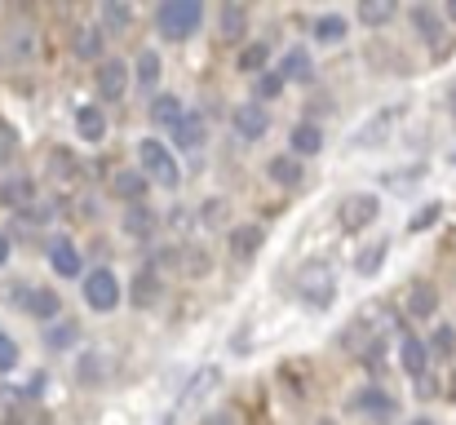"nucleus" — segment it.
I'll return each instance as SVG.
<instances>
[{
  "label": "nucleus",
  "instance_id": "nucleus-7",
  "mask_svg": "<svg viewBox=\"0 0 456 425\" xmlns=\"http://www.w3.org/2000/svg\"><path fill=\"white\" fill-rule=\"evenodd\" d=\"M94 85H98V98H102V102H120V98L129 94V62L102 58L98 71H94Z\"/></svg>",
  "mask_w": 456,
  "mask_h": 425
},
{
  "label": "nucleus",
  "instance_id": "nucleus-43",
  "mask_svg": "<svg viewBox=\"0 0 456 425\" xmlns=\"http://www.w3.org/2000/svg\"><path fill=\"white\" fill-rule=\"evenodd\" d=\"M13 151H18V142H13V129L0 120V164H9L13 159Z\"/></svg>",
  "mask_w": 456,
  "mask_h": 425
},
{
  "label": "nucleus",
  "instance_id": "nucleus-40",
  "mask_svg": "<svg viewBox=\"0 0 456 425\" xmlns=\"http://www.w3.org/2000/svg\"><path fill=\"white\" fill-rule=\"evenodd\" d=\"M177 257H182V271H186V275H204V271H208V257H204L200 249H177Z\"/></svg>",
  "mask_w": 456,
  "mask_h": 425
},
{
  "label": "nucleus",
  "instance_id": "nucleus-8",
  "mask_svg": "<svg viewBox=\"0 0 456 425\" xmlns=\"http://www.w3.org/2000/svg\"><path fill=\"white\" fill-rule=\"evenodd\" d=\"M231 129H235L244 142L266 138V129H271V111H266L262 102H240V107L231 111Z\"/></svg>",
  "mask_w": 456,
  "mask_h": 425
},
{
  "label": "nucleus",
  "instance_id": "nucleus-46",
  "mask_svg": "<svg viewBox=\"0 0 456 425\" xmlns=\"http://www.w3.org/2000/svg\"><path fill=\"white\" fill-rule=\"evenodd\" d=\"M9 253H13V249H9V235H4V231H0V266H4V262H9Z\"/></svg>",
  "mask_w": 456,
  "mask_h": 425
},
{
  "label": "nucleus",
  "instance_id": "nucleus-45",
  "mask_svg": "<svg viewBox=\"0 0 456 425\" xmlns=\"http://www.w3.org/2000/svg\"><path fill=\"white\" fill-rule=\"evenodd\" d=\"M200 425H235V417L231 413H213V417H204Z\"/></svg>",
  "mask_w": 456,
  "mask_h": 425
},
{
  "label": "nucleus",
  "instance_id": "nucleus-50",
  "mask_svg": "<svg viewBox=\"0 0 456 425\" xmlns=\"http://www.w3.org/2000/svg\"><path fill=\"white\" fill-rule=\"evenodd\" d=\"M319 425H337V421H319Z\"/></svg>",
  "mask_w": 456,
  "mask_h": 425
},
{
  "label": "nucleus",
  "instance_id": "nucleus-38",
  "mask_svg": "<svg viewBox=\"0 0 456 425\" xmlns=\"http://www.w3.org/2000/svg\"><path fill=\"white\" fill-rule=\"evenodd\" d=\"M439 213H444V204H439V200H430V204H426L417 217H408V235H421V231H430V226L439 222Z\"/></svg>",
  "mask_w": 456,
  "mask_h": 425
},
{
  "label": "nucleus",
  "instance_id": "nucleus-28",
  "mask_svg": "<svg viewBox=\"0 0 456 425\" xmlns=\"http://www.w3.org/2000/svg\"><path fill=\"white\" fill-rule=\"evenodd\" d=\"M80 341V328L71 323V319H53V323H45V346L49 350H71Z\"/></svg>",
  "mask_w": 456,
  "mask_h": 425
},
{
  "label": "nucleus",
  "instance_id": "nucleus-15",
  "mask_svg": "<svg viewBox=\"0 0 456 425\" xmlns=\"http://www.w3.org/2000/svg\"><path fill=\"white\" fill-rule=\"evenodd\" d=\"M147 186H151V182H147L138 168H120V173H111V195L125 200V204H142Z\"/></svg>",
  "mask_w": 456,
  "mask_h": 425
},
{
  "label": "nucleus",
  "instance_id": "nucleus-5",
  "mask_svg": "<svg viewBox=\"0 0 456 425\" xmlns=\"http://www.w3.org/2000/svg\"><path fill=\"white\" fill-rule=\"evenodd\" d=\"M377 217H381V200H377L372 191H354V195H346V200L337 204V226H341L346 235L368 231Z\"/></svg>",
  "mask_w": 456,
  "mask_h": 425
},
{
  "label": "nucleus",
  "instance_id": "nucleus-18",
  "mask_svg": "<svg viewBox=\"0 0 456 425\" xmlns=\"http://www.w3.org/2000/svg\"><path fill=\"white\" fill-rule=\"evenodd\" d=\"M408 22H412V31H417L426 45H439V36H444V18H439V9H430V4H412Z\"/></svg>",
  "mask_w": 456,
  "mask_h": 425
},
{
  "label": "nucleus",
  "instance_id": "nucleus-44",
  "mask_svg": "<svg viewBox=\"0 0 456 425\" xmlns=\"http://www.w3.org/2000/svg\"><path fill=\"white\" fill-rule=\"evenodd\" d=\"M4 425H31L27 421V413L18 408V395H13V399H9V408H4Z\"/></svg>",
  "mask_w": 456,
  "mask_h": 425
},
{
  "label": "nucleus",
  "instance_id": "nucleus-26",
  "mask_svg": "<svg viewBox=\"0 0 456 425\" xmlns=\"http://www.w3.org/2000/svg\"><path fill=\"white\" fill-rule=\"evenodd\" d=\"M386 253H390V244H386V240H377V244H363V249L354 253V271H359L363 280H372V275L386 266Z\"/></svg>",
  "mask_w": 456,
  "mask_h": 425
},
{
  "label": "nucleus",
  "instance_id": "nucleus-42",
  "mask_svg": "<svg viewBox=\"0 0 456 425\" xmlns=\"http://www.w3.org/2000/svg\"><path fill=\"white\" fill-rule=\"evenodd\" d=\"M280 94H284V76H280V71L257 76V98H280Z\"/></svg>",
  "mask_w": 456,
  "mask_h": 425
},
{
  "label": "nucleus",
  "instance_id": "nucleus-33",
  "mask_svg": "<svg viewBox=\"0 0 456 425\" xmlns=\"http://www.w3.org/2000/svg\"><path fill=\"white\" fill-rule=\"evenodd\" d=\"M134 80H138L142 89H155V80H159V53H155V49H142V53H138Z\"/></svg>",
  "mask_w": 456,
  "mask_h": 425
},
{
  "label": "nucleus",
  "instance_id": "nucleus-30",
  "mask_svg": "<svg viewBox=\"0 0 456 425\" xmlns=\"http://www.w3.org/2000/svg\"><path fill=\"white\" fill-rule=\"evenodd\" d=\"M102 40H107V36H102L98 27H80V31H76V40H71V49H76V58L98 62V58H102Z\"/></svg>",
  "mask_w": 456,
  "mask_h": 425
},
{
  "label": "nucleus",
  "instance_id": "nucleus-27",
  "mask_svg": "<svg viewBox=\"0 0 456 425\" xmlns=\"http://www.w3.org/2000/svg\"><path fill=\"white\" fill-rule=\"evenodd\" d=\"M182 116H186V111H182V98H177V94H159V98H151V120L159 129H177Z\"/></svg>",
  "mask_w": 456,
  "mask_h": 425
},
{
  "label": "nucleus",
  "instance_id": "nucleus-20",
  "mask_svg": "<svg viewBox=\"0 0 456 425\" xmlns=\"http://www.w3.org/2000/svg\"><path fill=\"white\" fill-rule=\"evenodd\" d=\"M76 134H80V142H102L107 138V116H102V107H94V102L76 107Z\"/></svg>",
  "mask_w": 456,
  "mask_h": 425
},
{
  "label": "nucleus",
  "instance_id": "nucleus-36",
  "mask_svg": "<svg viewBox=\"0 0 456 425\" xmlns=\"http://www.w3.org/2000/svg\"><path fill=\"white\" fill-rule=\"evenodd\" d=\"M76 377H80V386H94V381H102L107 377V359L94 350V355H80V368H76Z\"/></svg>",
  "mask_w": 456,
  "mask_h": 425
},
{
  "label": "nucleus",
  "instance_id": "nucleus-24",
  "mask_svg": "<svg viewBox=\"0 0 456 425\" xmlns=\"http://www.w3.org/2000/svg\"><path fill=\"white\" fill-rule=\"evenodd\" d=\"M235 67H240L244 76H257V71H266V67H271V45H266V40H253V45H244V49H240V58H235Z\"/></svg>",
  "mask_w": 456,
  "mask_h": 425
},
{
  "label": "nucleus",
  "instance_id": "nucleus-12",
  "mask_svg": "<svg viewBox=\"0 0 456 425\" xmlns=\"http://www.w3.org/2000/svg\"><path fill=\"white\" fill-rule=\"evenodd\" d=\"M49 266H53V275H62V280H80V275H85L80 249H76L71 240H53V244H49Z\"/></svg>",
  "mask_w": 456,
  "mask_h": 425
},
{
  "label": "nucleus",
  "instance_id": "nucleus-48",
  "mask_svg": "<svg viewBox=\"0 0 456 425\" xmlns=\"http://www.w3.org/2000/svg\"><path fill=\"white\" fill-rule=\"evenodd\" d=\"M159 425H173V417H164V421H159Z\"/></svg>",
  "mask_w": 456,
  "mask_h": 425
},
{
  "label": "nucleus",
  "instance_id": "nucleus-4",
  "mask_svg": "<svg viewBox=\"0 0 456 425\" xmlns=\"http://www.w3.org/2000/svg\"><path fill=\"white\" fill-rule=\"evenodd\" d=\"M80 292H85V306L98 310V315H111V310L120 306V297H125V288H120L111 266H94V271L85 275V283H80Z\"/></svg>",
  "mask_w": 456,
  "mask_h": 425
},
{
  "label": "nucleus",
  "instance_id": "nucleus-10",
  "mask_svg": "<svg viewBox=\"0 0 456 425\" xmlns=\"http://www.w3.org/2000/svg\"><path fill=\"white\" fill-rule=\"evenodd\" d=\"M399 368H403L412 381H421V377H426L430 355H426V341H421L417 332H403V337H399Z\"/></svg>",
  "mask_w": 456,
  "mask_h": 425
},
{
  "label": "nucleus",
  "instance_id": "nucleus-17",
  "mask_svg": "<svg viewBox=\"0 0 456 425\" xmlns=\"http://www.w3.org/2000/svg\"><path fill=\"white\" fill-rule=\"evenodd\" d=\"M155 231H159V213L147 208V204H129V213H125V235H129V240H151Z\"/></svg>",
  "mask_w": 456,
  "mask_h": 425
},
{
  "label": "nucleus",
  "instance_id": "nucleus-2",
  "mask_svg": "<svg viewBox=\"0 0 456 425\" xmlns=\"http://www.w3.org/2000/svg\"><path fill=\"white\" fill-rule=\"evenodd\" d=\"M200 22H204V4L200 0H164L155 9V27H159L164 40H186V36L200 31Z\"/></svg>",
  "mask_w": 456,
  "mask_h": 425
},
{
  "label": "nucleus",
  "instance_id": "nucleus-34",
  "mask_svg": "<svg viewBox=\"0 0 456 425\" xmlns=\"http://www.w3.org/2000/svg\"><path fill=\"white\" fill-rule=\"evenodd\" d=\"M244 27H248V9H244V4H226V9H222V36H226V40H240Z\"/></svg>",
  "mask_w": 456,
  "mask_h": 425
},
{
  "label": "nucleus",
  "instance_id": "nucleus-11",
  "mask_svg": "<svg viewBox=\"0 0 456 425\" xmlns=\"http://www.w3.org/2000/svg\"><path fill=\"white\" fill-rule=\"evenodd\" d=\"M134 27V4L125 0H102L98 4V31L102 36H125Z\"/></svg>",
  "mask_w": 456,
  "mask_h": 425
},
{
  "label": "nucleus",
  "instance_id": "nucleus-49",
  "mask_svg": "<svg viewBox=\"0 0 456 425\" xmlns=\"http://www.w3.org/2000/svg\"><path fill=\"white\" fill-rule=\"evenodd\" d=\"M412 425H435V421H412Z\"/></svg>",
  "mask_w": 456,
  "mask_h": 425
},
{
  "label": "nucleus",
  "instance_id": "nucleus-41",
  "mask_svg": "<svg viewBox=\"0 0 456 425\" xmlns=\"http://www.w3.org/2000/svg\"><path fill=\"white\" fill-rule=\"evenodd\" d=\"M18 368V341L0 328V372H13Z\"/></svg>",
  "mask_w": 456,
  "mask_h": 425
},
{
  "label": "nucleus",
  "instance_id": "nucleus-16",
  "mask_svg": "<svg viewBox=\"0 0 456 425\" xmlns=\"http://www.w3.org/2000/svg\"><path fill=\"white\" fill-rule=\"evenodd\" d=\"M435 310H439V288L430 280H417L408 288V315L412 319H435Z\"/></svg>",
  "mask_w": 456,
  "mask_h": 425
},
{
  "label": "nucleus",
  "instance_id": "nucleus-13",
  "mask_svg": "<svg viewBox=\"0 0 456 425\" xmlns=\"http://www.w3.org/2000/svg\"><path fill=\"white\" fill-rule=\"evenodd\" d=\"M262 244H266V231H262L257 222H240V226H231V257L248 262V257H257Z\"/></svg>",
  "mask_w": 456,
  "mask_h": 425
},
{
  "label": "nucleus",
  "instance_id": "nucleus-25",
  "mask_svg": "<svg viewBox=\"0 0 456 425\" xmlns=\"http://www.w3.org/2000/svg\"><path fill=\"white\" fill-rule=\"evenodd\" d=\"M266 177L280 182V186H297V182H302V159H293V155H271V159H266Z\"/></svg>",
  "mask_w": 456,
  "mask_h": 425
},
{
  "label": "nucleus",
  "instance_id": "nucleus-29",
  "mask_svg": "<svg viewBox=\"0 0 456 425\" xmlns=\"http://www.w3.org/2000/svg\"><path fill=\"white\" fill-rule=\"evenodd\" d=\"M173 142H177V151H200L204 146V120L200 116H182L177 129H173Z\"/></svg>",
  "mask_w": 456,
  "mask_h": 425
},
{
  "label": "nucleus",
  "instance_id": "nucleus-31",
  "mask_svg": "<svg viewBox=\"0 0 456 425\" xmlns=\"http://www.w3.org/2000/svg\"><path fill=\"white\" fill-rule=\"evenodd\" d=\"M354 408H359V413H368V417H390V413H395V399H390L386 390L368 386V390L354 399Z\"/></svg>",
  "mask_w": 456,
  "mask_h": 425
},
{
  "label": "nucleus",
  "instance_id": "nucleus-19",
  "mask_svg": "<svg viewBox=\"0 0 456 425\" xmlns=\"http://www.w3.org/2000/svg\"><path fill=\"white\" fill-rule=\"evenodd\" d=\"M0 200H4L13 213H22V208L36 204V182H31V177H4V182H0Z\"/></svg>",
  "mask_w": 456,
  "mask_h": 425
},
{
  "label": "nucleus",
  "instance_id": "nucleus-37",
  "mask_svg": "<svg viewBox=\"0 0 456 425\" xmlns=\"http://www.w3.org/2000/svg\"><path fill=\"white\" fill-rule=\"evenodd\" d=\"M426 355H456V328H448V323H439L435 328V337H430V346H426Z\"/></svg>",
  "mask_w": 456,
  "mask_h": 425
},
{
  "label": "nucleus",
  "instance_id": "nucleus-1",
  "mask_svg": "<svg viewBox=\"0 0 456 425\" xmlns=\"http://www.w3.org/2000/svg\"><path fill=\"white\" fill-rule=\"evenodd\" d=\"M138 159H142V177L155 182V186H164V191H177L182 186V164H177V155L164 146L159 138H142L138 142Z\"/></svg>",
  "mask_w": 456,
  "mask_h": 425
},
{
  "label": "nucleus",
  "instance_id": "nucleus-21",
  "mask_svg": "<svg viewBox=\"0 0 456 425\" xmlns=\"http://www.w3.org/2000/svg\"><path fill=\"white\" fill-rule=\"evenodd\" d=\"M275 71L284 76V85H289V80H310L314 58H310V49H305V45H293V49L280 58V67H275Z\"/></svg>",
  "mask_w": 456,
  "mask_h": 425
},
{
  "label": "nucleus",
  "instance_id": "nucleus-14",
  "mask_svg": "<svg viewBox=\"0 0 456 425\" xmlns=\"http://www.w3.org/2000/svg\"><path fill=\"white\" fill-rule=\"evenodd\" d=\"M217 386H222V368H217V364L200 368V372L186 381V390H182V408H195V404H204V399H208Z\"/></svg>",
  "mask_w": 456,
  "mask_h": 425
},
{
  "label": "nucleus",
  "instance_id": "nucleus-3",
  "mask_svg": "<svg viewBox=\"0 0 456 425\" xmlns=\"http://www.w3.org/2000/svg\"><path fill=\"white\" fill-rule=\"evenodd\" d=\"M297 297L310 310H328L332 297H337V271L328 262H305L297 271Z\"/></svg>",
  "mask_w": 456,
  "mask_h": 425
},
{
  "label": "nucleus",
  "instance_id": "nucleus-9",
  "mask_svg": "<svg viewBox=\"0 0 456 425\" xmlns=\"http://www.w3.org/2000/svg\"><path fill=\"white\" fill-rule=\"evenodd\" d=\"M159 297H164V280H159V271H155V266H142V271L129 280V306L151 310Z\"/></svg>",
  "mask_w": 456,
  "mask_h": 425
},
{
  "label": "nucleus",
  "instance_id": "nucleus-32",
  "mask_svg": "<svg viewBox=\"0 0 456 425\" xmlns=\"http://www.w3.org/2000/svg\"><path fill=\"white\" fill-rule=\"evenodd\" d=\"M395 13H399L395 0H363V4H359V18H363L368 27H386Z\"/></svg>",
  "mask_w": 456,
  "mask_h": 425
},
{
  "label": "nucleus",
  "instance_id": "nucleus-22",
  "mask_svg": "<svg viewBox=\"0 0 456 425\" xmlns=\"http://www.w3.org/2000/svg\"><path fill=\"white\" fill-rule=\"evenodd\" d=\"M346 31H350L346 13H319V18L310 22V36H314L319 45H341V40H346Z\"/></svg>",
  "mask_w": 456,
  "mask_h": 425
},
{
  "label": "nucleus",
  "instance_id": "nucleus-47",
  "mask_svg": "<svg viewBox=\"0 0 456 425\" xmlns=\"http://www.w3.org/2000/svg\"><path fill=\"white\" fill-rule=\"evenodd\" d=\"M439 18H444V22H456V0H448V4H444V13H439Z\"/></svg>",
  "mask_w": 456,
  "mask_h": 425
},
{
  "label": "nucleus",
  "instance_id": "nucleus-39",
  "mask_svg": "<svg viewBox=\"0 0 456 425\" xmlns=\"http://www.w3.org/2000/svg\"><path fill=\"white\" fill-rule=\"evenodd\" d=\"M200 222H204V226H222V222H226V200H222V195L204 200V204H200Z\"/></svg>",
  "mask_w": 456,
  "mask_h": 425
},
{
  "label": "nucleus",
  "instance_id": "nucleus-23",
  "mask_svg": "<svg viewBox=\"0 0 456 425\" xmlns=\"http://www.w3.org/2000/svg\"><path fill=\"white\" fill-rule=\"evenodd\" d=\"M289 155L293 159H302V155H319L323 151V134H319V125H310V120H302V125H293V134H289Z\"/></svg>",
  "mask_w": 456,
  "mask_h": 425
},
{
  "label": "nucleus",
  "instance_id": "nucleus-35",
  "mask_svg": "<svg viewBox=\"0 0 456 425\" xmlns=\"http://www.w3.org/2000/svg\"><path fill=\"white\" fill-rule=\"evenodd\" d=\"M49 168H53V177H58V182H76V177L85 173V168L76 164V155H71V151H49Z\"/></svg>",
  "mask_w": 456,
  "mask_h": 425
},
{
  "label": "nucleus",
  "instance_id": "nucleus-6",
  "mask_svg": "<svg viewBox=\"0 0 456 425\" xmlns=\"http://www.w3.org/2000/svg\"><path fill=\"white\" fill-rule=\"evenodd\" d=\"M13 306L27 310V315L40 319V323L62 319V297H58L53 288H45V283H18V288H13Z\"/></svg>",
  "mask_w": 456,
  "mask_h": 425
}]
</instances>
